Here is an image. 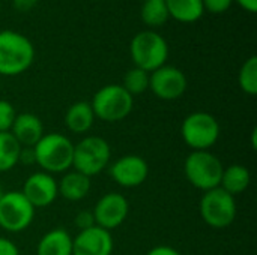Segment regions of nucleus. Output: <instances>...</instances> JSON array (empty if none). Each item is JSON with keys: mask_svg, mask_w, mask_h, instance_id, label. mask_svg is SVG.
Segmentation results:
<instances>
[{"mask_svg": "<svg viewBox=\"0 0 257 255\" xmlns=\"http://www.w3.org/2000/svg\"><path fill=\"white\" fill-rule=\"evenodd\" d=\"M57 188H59V195L63 197L65 200L81 201L89 195L92 183H90V177L72 170L63 174V177L57 182Z\"/></svg>", "mask_w": 257, "mask_h": 255, "instance_id": "dca6fc26", "label": "nucleus"}, {"mask_svg": "<svg viewBox=\"0 0 257 255\" xmlns=\"http://www.w3.org/2000/svg\"><path fill=\"white\" fill-rule=\"evenodd\" d=\"M110 177L122 188L142 186L149 177V164L140 155H123L108 165Z\"/></svg>", "mask_w": 257, "mask_h": 255, "instance_id": "f8f14e48", "label": "nucleus"}, {"mask_svg": "<svg viewBox=\"0 0 257 255\" xmlns=\"http://www.w3.org/2000/svg\"><path fill=\"white\" fill-rule=\"evenodd\" d=\"M39 0H12V6L18 11V12H29L32 11Z\"/></svg>", "mask_w": 257, "mask_h": 255, "instance_id": "c756f323", "label": "nucleus"}, {"mask_svg": "<svg viewBox=\"0 0 257 255\" xmlns=\"http://www.w3.org/2000/svg\"><path fill=\"white\" fill-rule=\"evenodd\" d=\"M3 192H5V191L2 189V185H0V197H2V194H3Z\"/></svg>", "mask_w": 257, "mask_h": 255, "instance_id": "72a5a7b5", "label": "nucleus"}, {"mask_svg": "<svg viewBox=\"0 0 257 255\" xmlns=\"http://www.w3.org/2000/svg\"><path fill=\"white\" fill-rule=\"evenodd\" d=\"M21 194L35 209L48 207L59 197L57 180L53 174H48L45 171H36L24 180Z\"/></svg>", "mask_w": 257, "mask_h": 255, "instance_id": "ddd939ff", "label": "nucleus"}, {"mask_svg": "<svg viewBox=\"0 0 257 255\" xmlns=\"http://www.w3.org/2000/svg\"><path fill=\"white\" fill-rule=\"evenodd\" d=\"M251 183V174L250 170L245 165L241 164H232L229 167H224L220 188L224 189L227 194L236 197L248 189Z\"/></svg>", "mask_w": 257, "mask_h": 255, "instance_id": "6ab92c4d", "label": "nucleus"}, {"mask_svg": "<svg viewBox=\"0 0 257 255\" xmlns=\"http://www.w3.org/2000/svg\"><path fill=\"white\" fill-rule=\"evenodd\" d=\"M256 135H257V129L256 128H254V129H253V132H251V147H253V149H254V150H256Z\"/></svg>", "mask_w": 257, "mask_h": 255, "instance_id": "473e14b6", "label": "nucleus"}, {"mask_svg": "<svg viewBox=\"0 0 257 255\" xmlns=\"http://www.w3.org/2000/svg\"><path fill=\"white\" fill-rule=\"evenodd\" d=\"M9 132L21 147H33L45 134L42 120L33 113H18Z\"/></svg>", "mask_w": 257, "mask_h": 255, "instance_id": "2eb2a0df", "label": "nucleus"}, {"mask_svg": "<svg viewBox=\"0 0 257 255\" xmlns=\"http://www.w3.org/2000/svg\"><path fill=\"white\" fill-rule=\"evenodd\" d=\"M130 54L136 68L151 74L166 65L169 59V44L160 33L145 30L131 39Z\"/></svg>", "mask_w": 257, "mask_h": 255, "instance_id": "39448f33", "label": "nucleus"}, {"mask_svg": "<svg viewBox=\"0 0 257 255\" xmlns=\"http://www.w3.org/2000/svg\"><path fill=\"white\" fill-rule=\"evenodd\" d=\"M238 84L239 89L248 95L254 96L257 93V57L250 56L241 66L238 74Z\"/></svg>", "mask_w": 257, "mask_h": 255, "instance_id": "5701e85b", "label": "nucleus"}, {"mask_svg": "<svg viewBox=\"0 0 257 255\" xmlns=\"http://www.w3.org/2000/svg\"><path fill=\"white\" fill-rule=\"evenodd\" d=\"M200 216L203 222L212 228L223 230L230 227L236 219V200L224 189L214 188L203 192L199 204Z\"/></svg>", "mask_w": 257, "mask_h": 255, "instance_id": "6e6552de", "label": "nucleus"}, {"mask_svg": "<svg viewBox=\"0 0 257 255\" xmlns=\"http://www.w3.org/2000/svg\"><path fill=\"white\" fill-rule=\"evenodd\" d=\"M92 213L95 225L111 231L126 221L130 213V201L120 192H107L95 203Z\"/></svg>", "mask_w": 257, "mask_h": 255, "instance_id": "9b49d317", "label": "nucleus"}, {"mask_svg": "<svg viewBox=\"0 0 257 255\" xmlns=\"http://www.w3.org/2000/svg\"><path fill=\"white\" fill-rule=\"evenodd\" d=\"M0 255H20V249L12 240L0 236Z\"/></svg>", "mask_w": 257, "mask_h": 255, "instance_id": "cd10ccee", "label": "nucleus"}, {"mask_svg": "<svg viewBox=\"0 0 257 255\" xmlns=\"http://www.w3.org/2000/svg\"><path fill=\"white\" fill-rule=\"evenodd\" d=\"M205 11L211 14H223L230 9L233 5V0H202Z\"/></svg>", "mask_w": 257, "mask_h": 255, "instance_id": "a878e982", "label": "nucleus"}, {"mask_svg": "<svg viewBox=\"0 0 257 255\" xmlns=\"http://www.w3.org/2000/svg\"><path fill=\"white\" fill-rule=\"evenodd\" d=\"M111 162V147L108 141L98 135H87L74 144L72 170L93 177L107 170Z\"/></svg>", "mask_w": 257, "mask_h": 255, "instance_id": "20e7f679", "label": "nucleus"}, {"mask_svg": "<svg viewBox=\"0 0 257 255\" xmlns=\"http://www.w3.org/2000/svg\"><path fill=\"white\" fill-rule=\"evenodd\" d=\"M35 164L48 174L66 173L72 168L74 143L65 134L50 132L33 146Z\"/></svg>", "mask_w": 257, "mask_h": 255, "instance_id": "f257e3e1", "label": "nucleus"}, {"mask_svg": "<svg viewBox=\"0 0 257 255\" xmlns=\"http://www.w3.org/2000/svg\"><path fill=\"white\" fill-rule=\"evenodd\" d=\"M74 224L75 227L80 230H86L89 227H93L95 225V219H93V213L92 210H81L75 215L74 218Z\"/></svg>", "mask_w": 257, "mask_h": 255, "instance_id": "bb28decb", "label": "nucleus"}, {"mask_svg": "<svg viewBox=\"0 0 257 255\" xmlns=\"http://www.w3.org/2000/svg\"><path fill=\"white\" fill-rule=\"evenodd\" d=\"M96 117L87 101H77L65 113V125L74 134H86L92 129Z\"/></svg>", "mask_w": 257, "mask_h": 255, "instance_id": "f3484780", "label": "nucleus"}, {"mask_svg": "<svg viewBox=\"0 0 257 255\" xmlns=\"http://www.w3.org/2000/svg\"><path fill=\"white\" fill-rule=\"evenodd\" d=\"M114 242L111 231L98 225L80 230L72 237V255H111Z\"/></svg>", "mask_w": 257, "mask_h": 255, "instance_id": "4468645a", "label": "nucleus"}, {"mask_svg": "<svg viewBox=\"0 0 257 255\" xmlns=\"http://www.w3.org/2000/svg\"><path fill=\"white\" fill-rule=\"evenodd\" d=\"M18 164H24V165L35 164V150H33V147H21Z\"/></svg>", "mask_w": 257, "mask_h": 255, "instance_id": "c85d7f7f", "label": "nucleus"}, {"mask_svg": "<svg viewBox=\"0 0 257 255\" xmlns=\"http://www.w3.org/2000/svg\"><path fill=\"white\" fill-rule=\"evenodd\" d=\"M90 105L96 119L105 123H116L131 114L134 98L120 84H107L95 92Z\"/></svg>", "mask_w": 257, "mask_h": 255, "instance_id": "423d86ee", "label": "nucleus"}, {"mask_svg": "<svg viewBox=\"0 0 257 255\" xmlns=\"http://www.w3.org/2000/svg\"><path fill=\"white\" fill-rule=\"evenodd\" d=\"M170 18L191 24L199 21L205 14V6L202 0H166Z\"/></svg>", "mask_w": 257, "mask_h": 255, "instance_id": "aec40b11", "label": "nucleus"}, {"mask_svg": "<svg viewBox=\"0 0 257 255\" xmlns=\"http://www.w3.org/2000/svg\"><path fill=\"white\" fill-rule=\"evenodd\" d=\"M188 87L187 75L176 66L164 65L149 74V90L161 101L179 99Z\"/></svg>", "mask_w": 257, "mask_h": 255, "instance_id": "9d476101", "label": "nucleus"}, {"mask_svg": "<svg viewBox=\"0 0 257 255\" xmlns=\"http://www.w3.org/2000/svg\"><path fill=\"white\" fill-rule=\"evenodd\" d=\"M36 209L21 191H6L0 197V227L8 233L27 230L35 219Z\"/></svg>", "mask_w": 257, "mask_h": 255, "instance_id": "1a4fd4ad", "label": "nucleus"}, {"mask_svg": "<svg viewBox=\"0 0 257 255\" xmlns=\"http://www.w3.org/2000/svg\"><path fill=\"white\" fill-rule=\"evenodd\" d=\"M96 2H98V0H96Z\"/></svg>", "mask_w": 257, "mask_h": 255, "instance_id": "f704fd0d", "label": "nucleus"}, {"mask_svg": "<svg viewBox=\"0 0 257 255\" xmlns=\"http://www.w3.org/2000/svg\"><path fill=\"white\" fill-rule=\"evenodd\" d=\"M21 146L11 132H0V173L11 171L20 158Z\"/></svg>", "mask_w": 257, "mask_h": 255, "instance_id": "412c9836", "label": "nucleus"}, {"mask_svg": "<svg viewBox=\"0 0 257 255\" xmlns=\"http://www.w3.org/2000/svg\"><path fill=\"white\" fill-rule=\"evenodd\" d=\"M224 165L211 150H193L184 162V174L191 186L203 192L220 186Z\"/></svg>", "mask_w": 257, "mask_h": 255, "instance_id": "7ed1b4c3", "label": "nucleus"}, {"mask_svg": "<svg viewBox=\"0 0 257 255\" xmlns=\"http://www.w3.org/2000/svg\"><path fill=\"white\" fill-rule=\"evenodd\" d=\"M140 15L143 23L149 27H160L170 18L166 0H145Z\"/></svg>", "mask_w": 257, "mask_h": 255, "instance_id": "4be33fe9", "label": "nucleus"}, {"mask_svg": "<svg viewBox=\"0 0 257 255\" xmlns=\"http://www.w3.org/2000/svg\"><path fill=\"white\" fill-rule=\"evenodd\" d=\"M236 2L245 12L256 14L257 12V0H233Z\"/></svg>", "mask_w": 257, "mask_h": 255, "instance_id": "2f4dec72", "label": "nucleus"}, {"mask_svg": "<svg viewBox=\"0 0 257 255\" xmlns=\"http://www.w3.org/2000/svg\"><path fill=\"white\" fill-rule=\"evenodd\" d=\"M36 255H72V236L63 228L47 231L36 245Z\"/></svg>", "mask_w": 257, "mask_h": 255, "instance_id": "a211bd4d", "label": "nucleus"}, {"mask_svg": "<svg viewBox=\"0 0 257 255\" xmlns=\"http://www.w3.org/2000/svg\"><path fill=\"white\" fill-rule=\"evenodd\" d=\"M221 135L220 122L206 111L190 113L181 125V137L191 150H211Z\"/></svg>", "mask_w": 257, "mask_h": 255, "instance_id": "0eeeda50", "label": "nucleus"}, {"mask_svg": "<svg viewBox=\"0 0 257 255\" xmlns=\"http://www.w3.org/2000/svg\"><path fill=\"white\" fill-rule=\"evenodd\" d=\"M17 114L18 113H17L15 107L9 101L0 99V132H9L11 131Z\"/></svg>", "mask_w": 257, "mask_h": 255, "instance_id": "393cba45", "label": "nucleus"}, {"mask_svg": "<svg viewBox=\"0 0 257 255\" xmlns=\"http://www.w3.org/2000/svg\"><path fill=\"white\" fill-rule=\"evenodd\" d=\"M35 60L32 41L20 32H0V75L17 77L24 74Z\"/></svg>", "mask_w": 257, "mask_h": 255, "instance_id": "f03ea898", "label": "nucleus"}, {"mask_svg": "<svg viewBox=\"0 0 257 255\" xmlns=\"http://www.w3.org/2000/svg\"><path fill=\"white\" fill-rule=\"evenodd\" d=\"M146 255H182L178 249L172 248V246H167V245H160V246H155L152 248Z\"/></svg>", "mask_w": 257, "mask_h": 255, "instance_id": "7c9ffc66", "label": "nucleus"}, {"mask_svg": "<svg viewBox=\"0 0 257 255\" xmlns=\"http://www.w3.org/2000/svg\"><path fill=\"white\" fill-rule=\"evenodd\" d=\"M133 98L137 95L145 93L146 90H149V72L140 69V68H131L130 71H126V74L123 75V81L120 84Z\"/></svg>", "mask_w": 257, "mask_h": 255, "instance_id": "b1692460", "label": "nucleus"}]
</instances>
